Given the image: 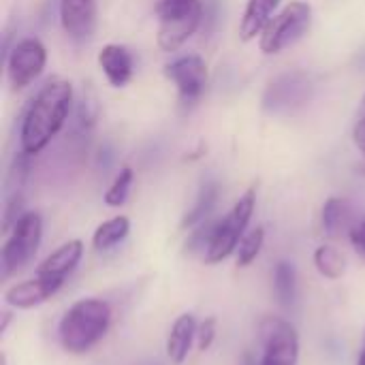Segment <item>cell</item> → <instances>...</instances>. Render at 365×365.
<instances>
[{"mask_svg": "<svg viewBox=\"0 0 365 365\" xmlns=\"http://www.w3.org/2000/svg\"><path fill=\"white\" fill-rule=\"evenodd\" d=\"M83 257V242L81 240H68L60 248H56L38 267L36 276H47V278H66L81 261Z\"/></svg>", "mask_w": 365, "mask_h": 365, "instance_id": "5bb4252c", "label": "cell"}, {"mask_svg": "<svg viewBox=\"0 0 365 365\" xmlns=\"http://www.w3.org/2000/svg\"><path fill=\"white\" fill-rule=\"evenodd\" d=\"M361 111H364V115H365V98H364V105H361Z\"/></svg>", "mask_w": 365, "mask_h": 365, "instance_id": "f546056e", "label": "cell"}, {"mask_svg": "<svg viewBox=\"0 0 365 365\" xmlns=\"http://www.w3.org/2000/svg\"><path fill=\"white\" fill-rule=\"evenodd\" d=\"M255 205H257V188L252 186L237 199L233 210L222 220L216 222L210 246L203 255L207 265H216V263L229 259L237 250L242 237L246 235L248 222L255 214Z\"/></svg>", "mask_w": 365, "mask_h": 365, "instance_id": "277c9868", "label": "cell"}, {"mask_svg": "<svg viewBox=\"0 0 365 365\" xmlns=\"http://www.w3.org/2000/svg\"><path fill=\"white\" fill-rule=\"evenodd\" d=\"M197 321L190 312H184L175 319V323L169 329L167 336V357L171 364L182 365L188 359V353L192 349V342L197 340Z\"/></svg>", "mask_w": 365, "mask_h": 365, "instance_id": "9a60e30c", "label": "cell"}, {"mask_svg": "<svg viewBox=\"0 0 365 365\" xmlns=\"http://www.w3.org/2000/svg\"><path fill=\"white\" fill-rule=\"evenodd\" d=\"M62 284H64L62 278L34 276L30 280L9 287L4 291V302L17 310H30V308H36V306L45 304L47 299H51L60 291Z\"/></svg>", "mask_w": 365, "mask_h": 365, "instance_id": "8fae6325", "label": "cell"}, {"mask_svg": "<svg viewBox=\"0 0 365 365\" xmlns=\"http://www.w3.org/2000/svg\"><path fill=\"white\" fill-rule=\"evenodd\" d=\"M139 365H160V364H156V361H145V364H139Z\"/></svg>", "mask_w": 365, "mask_h": 365, "instance_id": "f1b7e54d", "label": "cell"}, {"mask_svg": "<svg viewBox=\"0 0 365 365\" xmlns=\"http://www.w3.org/2000/svg\"><path fill=\"white\" fill-rule=\"evenodd\" d=\"M133 180H135L133 169H130V167H124V169L115 175V180L111 182V186L107 188V192H105V197H103V199H105V205H109V207H120V205H124L126 199H128Z\"/></svg>", "mask_w": 365, "mask_h": 365, "instance_id": "603a6c76", "label": "cell"}, {"mask_svg": "<svg viewBox=\"0 0 365 365\" xmlns=\"http://www.w3.org/2000/svg\"><path fill=\"white\" fill-rule=\"evenodd\" d=\"M220 188L216 182H205L195 199V205L186 212V216L182 218V229H195L201 222H205L212 214V210L216 207Z\"/></svg>", "mask_w": 365, "mask_h": 365, "instance_id": "ac0fdd59", "label": "cell"}, {"mask_svg": "<svg viewBox=\"0 0 365 365\" xmlns=\"http://www.w3.org/2000/svg\"><path fill=\"white\" fill-rule=\"evenodd\" d=\"M98 66L113 88H124L133 77V56L124 45L109 43L98 51Z\"/></svg>", "mask_w": 365, "mask_h": 365, "instance_id": "4fadbf2b", "label": "cell"}, {"mask_svg": "<svg viewBox=\"0 0 365 365\" xmlns=\"http://www.w3.org/2000/svg\"><path fill=\"white\" fill-rule=\"evenodd\" d=\"M60 24L68 38L88 41L96 30V0H60Z\"/></svg>", "mask_w": 365, "mask_h": 365, "instance_id": "7c38bea8", "label": "cell"}, {"mask_svg": "<svg viewBox=\"0 0 365 365\" xmlns=\"http://www.w3.org/2000/svg\"><path fill=\"white\" fill-rule=\"evenodd\" d=\"M216 334H218V321H216V317L203 319L199 323V327H197V346H199V351H203V353L210 351L212 344H214V340H216Z\"/></svg>", "mask_w": 365, "mask_h": 365, "instance_id": "cb8c5ba5", "label": "cell"}, {"mask_svg": "<svg viewBox=\"0 0 365 365\" xmlns=\"http://www.w3.org/2000/svg\"><path fill=\"white\" fill-rule=\"evenodd\" d=\"M128 233H130V220L126 216H113L96 227L92 235V246L96 250H109L120 242H124Z\"/></svg>", "mask_w": 365, "mask_h": 365, "instance_id": "d6986e66", "label": "cell"}, {"mask_svg": "<svg viewBox=\"0 0 365 365\" xmlns=\"http://www.w3.org/2000/svg\"><path fill=\"white\" fill-rule=\"evenodd\" d=\"M71 105H73V86L66 79L47 81L41 88V92L34 96V101L30 103L24 115L21 130H19L21 152L28 156L41 154L64 126Z\"/></svg>", "mask_w": 365, "mask_h": 365, "instance_id": "6da1fadb", "label": "cell"}, {"mask_svg": "<svg viewBox=\"0 0 365 365\" xmlns=\"http://www.w3.org/2000/svg\"><path fill=\"white\" fill-rule=\"evenodd\" d=\"M259 336L263 355L257 365H297L299 334L289 321L280 317H265L259 325Z\"/></svg>", "mask_w": 365, "mask_h": 365, "instance_id": "ba28073f", "label": "cell"}, {"mask_svg": "<svg viewBox=\"0 0 365 365\" xmlns=\"http://www.w3.org/2000/svg\"><path fill=\"white\" fill-rule=\"evenodd\" d=\"M312 26V6L308 2L295 0L287 4L278 15H274L261 32L259 47L263 53H280L289 45L297 43Z\"/></svg>", "mask_w": 365, "mask_h": 365, "instance_id": "8992f818", "label": "cell"}, {"mask_svg": "<svg viewBox=\"0 0 365 365\" xmlns=\"http://www.w3.org/2000/svg\"><path fill=\"white\" fill-rule=\"evenodd\" d=\"M314 265L317 272L327 280H340L346 272V259L344 255L329 244H323L314 250Z\"/></svg>", "mask_w": 365, "mask_h": 365, "instance_id": "44dd1931", "label": "cell"}, {"mask_svg": "<svg viewBox=\"0 0 365 365\" xmlns=\"http://www.w3.org/2000/svg\"><path fill=\"white\" fill-rule=\"evenodd\" d=\"M43 237V220L36 212H26L15 227L11 229L9 240L2 246L0 252V267L2 278H9L13 272H17L21 265H26L38 250Z\"/></svg>", "mask_w": 365, "mask_h": 365, "instance_id": "52a82bcc", "label": "cell"}, {"mask_svg": "<svg viewBox=\"0 0 365 365\" xmlns=\"http://www.w3.org/2000/svg\"><path fill=\"white\" fill-rule=\"evenodd\" d=\"M357 365H365V351L359 355V359H357Z\"/></svg>", "mask_w": 365, "mask_h": 365, "instance_id": "83f0119b", "label": "cell"}, {"mask_svg": "<svg viewBox=\"0 0 365 365\" xmlns=\"http://www.w3.org/2000/svg\"><path fill=\"white\" fill-rule=\"evenodd\" d=\"M47 64V49L38 38H24L15 43L6 58V75L13 90L30 86Z\"/></svg>", "mask_w": 365, "mask_h": 365, "instance_id": "9c48e42d", "label": "cell"}, {"mask_svg": "<svg viewBox=\"0 0 365 365\" xmlns=\"http://www.w3.org/2000/svg\"><path fill=\"white\" fill-rule=\"evenodd\" d=\"M349 240H351L353 248H355L361 257H365V218L364 220H359V222L351 229Z\"/></svg>", "mask_w": 365, "mask_h": 365, "instance_id": "d4e9b609", "label": "cell"}, {"mask_svg": "<svg viewBox=\"0 0 365 365\" xmlns=\"http://www.w3.org/2000/svg\"><path fill=\"white\" fill-rule=\"evenodd\" d=\"M353 139H355V145L359 148V152L365 156V115L355 124V128H353Z\"/></svg>", "mask_w": 365, "mask_h": 365, "instance_id": "484cf974", "label": "cell"}, {"mask_svg": "<svg viewBox=\"0 0 365 365\" xmlns=\"http://www.w3.org/2000/svg\"><path fill=\"white\" fill-rule=\"evenodd\" d=\"M274 293L282 308H291L297 297V272L293 263L278 261L274 267Z\"/></svg>", "mask_w": 365, "mask_h": 365, "instance_id": "ffe728a7", "label": "cell"}, {"mask_svg": "<svg viewBox=\"0 0 365 365\" xmlns=\"http://www.w3.org/2000/svg\"><path fill=\"white\" fill-rule=\"evenodd\" d=\"M111 325V308L107 302L86 297L75 302L58 325L60 344L71 355H83L96 346Z\"/></svg>", "mask_w": 365, "mask_h": 365, "instance_id": "7a4b0ae2", "label": "cell"}, {"mask_svg": "<svg viewBox=\"0 0 365 365\" xmlns=\"http://www.w3.org/2000/svg\"><path fill=\"white\" fill-rule=\"evenodd\" d=\"M321 222H323L325 235H329V237L349 235L351 229L357 225L355 222L353 205L346 199H340V197H331V199L325 201L323 214H321Z\"/></svg>", "mask_w": 365, "mask_h": 365, "instance_id": "2e32d148", "label": "cell"}, {"mask_svg": "<svg viewBox=\"0 0 365 365\" xmlns=\"http://www.w3.org/2000/svg\"><path fill=\"white\" fill-rule=\"evenodd\" d=\"M167 79L178 88L182 105H195L207 88V66L201 56H182L165 66Z\"/></svg>", "mask_w": 365, "mask_h": 365, "instance_id": "30bf717a", "label": "cell"}, {"mask_svg": "<svg viewBox=\"0 0 365 365\" xmlns=\"http://www.w3.org/2000/svg\"><path fill=\"white\" fill-rule=\"evenodd\" d=\"M158 47L163 51H178L201 26L203 4L201 0H158Z\"/></svg>", "mask_w": 365, "mask_h": 365, "instance_id": "3957f363", "label": "cell"}, {"mask_svg": "<svg viewBox=\"0 0 365 365\" xmlns=\"http://www.w3.org/2000/svg\"><path fill=\"white\" fill-rule=\"evenodd\" d=\"M9 323H11V314H9V312H2V325H0V334H4V331H6Z\"/></svg>", "mask_w": 365, "mask_h": 365, "instance_id": "4316f807", "label": "cell"}, {"mask_svg": "<svg viewBox=\"0 0 365 365\" xmlns=\"http://www.w3.org/2000/svg\"><path fill=\"white\" fill-rule=\"evenodd\" d=\"M263 242H265V229L263 227H255V229L246 231V235L242 237V242L237 246V265L248 267L261 255Z\"/></svg>", "mask_w": 365, "mask_h": 365, "instance_id": "7402d4cb", "label": "cell"}, {"mask_svg": "<svg viewBox=\"0 0 365 365\" xmlns=\"http://www.w3.org/2000/svg\"><path fill=\"white\" fill-rule=\"evenodd\" d=\"M317 83L306 71H289L269 81L263 92L261 107L269 115H295L310 105Z\"/></svg>", "mask_w": 365, "mask_h": 365, "instance_id": "5b68a950", "label": "cell"}, {"mask_svg": "<svg viewBox=\"0 0 365 365\" xmlns=\"http://www.w3.org/2000/svg\"><path fill=\"white\" fill-rule=\"evenodd\" d=\"M278 4H280V0H248L244 17L240 21L242 41H250L257 34H261L263 28L267 26V21L272 19V13L276 11Z\"/></svg>", "mask_w": 365, "mask_h": 365, "instance_id": "e0dca14e", "label": "cell"}]
</instances>
